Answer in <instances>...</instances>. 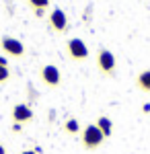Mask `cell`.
<instances>
[{
    "label": "cell",
    "instance_id": "6da1fadb",
    "mask_svg": "<svg viewBox=\"0 0 150 154\" xmlns=\"http://www.w3.org/2000/svg\"><path fill=\"white\" fill-rule=\"evenodd\" d=\"M80 142H82V146H84L86 150H97V148L105 142V136L101 134V130H99L95 123H89V125L82 130Z\"/></svg>",
    "mask_w": 150,
    "mask_h": 154
},
{
    "label": "cell",
    "instance_id": "7a4b0ae2",
    "mask_svg": "<svg viewBox=\"0 0 150 154\" xmlns=\"http://www.w3.org/2000/svg\"><path fill=\"white\" fill-rule=\"evenodd\" d=\"M97 68L105 76H113L117 68V60L113 56V51H109L107 48H101L97 51Z\"/></svg>",
    "mask_w": 150,
    "mask_h": 154
},
{
    "label": "cell",
    "instance_id": "3957f363",
    "mask_svg": "<svg viewBox=\"0 0 150 154\" xmlns=\"http://www.w3.org/2000/svg\"><path fill=\"white\" fill-rule=\"evenodd\" d=\"M66 51H68V56L74 60V62H84V60L89 58V48H86V43L82 41L80 37H72V39H68Z\"/></svg>",
    "mask_w": 150,
    "mask_h": 154
},
{
    "label": "cell",
    "instance_id": "277c9868",
    "mask_svg": "<svg viewBox=\"0 0 150 154\" xmlns=\"http://www.w3.org/2000/svg\"><path fill=\"white\" fill-rule=\"evenodd\" d=\"M0 49L6 56H12V58H23L25 56V45L17 37H11V35H4L0 39Z\"/></svg>",
    "mask_w": 150,
    "mask_h": 154
},
{
    "label": "cell",
    "instance_id": "5b68a950",
    "mask_svg": "<svg viewBox=\"0 0 150 154\" xmlns=\"http://www.w3.org/2000/svg\"><path fill=\"white\" fill-rule=\"evenodd\" d=\"M39 76H41L43 84H47L49 88H56V86H60V82H62L60 68H58V66H54V64H45V66H41Z\"/></svg>",
    "mask_w": 150,
    "mask_h": 154
},
{
    "label": "cell",
    "instance_id": "8992f818",
    "mask_svg": "<svg viewBox=\"0 0 150 154\" xmlns=\"http://www.w3.org/2000/svg\"><path fill=\"white\" fill-rule=\"evenodd\" d=\"M49 27L56 33H64L68 29V17H66V12L62 11L60 6H56L54 11L49 12Z\"/></svg>",
    "mask_w": 150,
    "mask_h": 154
},
{
    "label": "cell",
    "instance_id": "52a82bcc",
    "mask_svg": "<svg viewBox=\"0 0 150 154\" xmlns=\"http://www.w3.org/2000/svg\"><path fill=\"white\" fill-rule=\"evenodd\" d=\"M33 119V109L29 103H17V105L12 107V121L14 123H27V121H31Z\"/></svg>",
    "mask_w": 150,
    "mask_h": 154
},
{
    "label": "cell",
    "instance_id": "ba28073f",
    "mask_svg": "<svg viewBox=\"0 0 150 154\" xmlns=\"http://www.w3.org/2000/svg\"><path fill=\"white\" fill-rule=\"evenodd\" d=\"M95 125L101 130V134L105 136V140H107V138H111V134H113V121L107 117V115H99L97 121H95Z\"/></svg>",
    "mask_w": 150,
    "mask_h": 154
},
{
    "label": "cell",
    "instance_id": "9c48e42d",
    "mask_svg": "<svg viewBox=\"0 0 150 154\" xmlns=\"http://www.w3.org/2000/svg\"><path fill=\"white\" fill-rule=\"evenodd\" d=\"M136 86H138L142 93H150V68L142 70L136 76Z\"/></svg>",
    "mask_w": 150,
    "mask_h": 154
},
{
    "label": "cell",
    "instance_id": "30bf717a",
    "mask_svg": "<svg viewBox=\"0 0 150 154\" xmlns=\"http://www.w3.org/2000/svg\"><path fill=\"white\" fill-rule=\"evenodd\" d=\"M64 131L70 134V136H76V134L80 131V123H78V119H76V117L66 119V123H64Z\"/></svg>",
    "mask_w": 150,
    "mask_h": 154
},
{
    "label": "cell",
    "instance_id": "8fae6325",
    "mask_svg": "<svg viewBox=\"0 0 150 154\" xmlns=\"http://www.w3.org/2000/svg\"><path fill=\"white\" fill-rule=\"evenodd\" d=\"M27 2H29V6L35 8V11H39V8L45 11L47 6H49V0H27Z\"/></svg>",
    "mask_w": 150,
    "mask_h": 154
},
{
    "label": "cell",
    "instance_id": "7c38bea8",
    "mask_svg": "<svg viewBox=\"0 0 150 154\" xmlns=\"http://www.w3.org/2000/svg\"><path fill=\"white\" fill-rule=\"evenodd\" d=\"M8 78H11V70H8L6 66H0V84L6 82Z\"/></svg>",
    "mask_w": 150,
    "mask_h": 154
},
{
    "label": "cell",
    "instance_id": "4fadbf2b",
    "mask_svg": "<svg viewBox=\"0 0 150 154\" xmlns=\"http://www.w3.org/2000/svg\"><path fill=\"white\" fill-rule=\"evenodd\" d=\"M11 130H12V131H21V130H23V125H21V123H12Z\"/></svg>",
    "mask_w": 150,
    "mask_h": 154
},
{
    "label": "cell",
    "instance_id": "5bb4252c",
    "mask_svg": "<svg viewBox=\"0 0 150 154\" xmlns=\"http://www.w3.org/2000/svg\"><path fill=\"white\" fill-rule=\"evenodd\" d=\"M142 113H150V103H144L142 105Z\"/></svg>",
    "mask_w": 150,
    "mask_h": 154
},
{
    "label": "cell",
    "instance_id": "9a60e30c",
    "mask_svg": "<svg viewBox=\"0 0 150 154\" xmlns=\"http://www.w3.org/2000/svg\"><path fill=\"white\" fill-rule=\"evenodd\" d=\"M0 66H6L8 68V60L4 58V56H0Z\"/></svg>",
    "mask_w": 150,
    "mask_h": 154
},
{
    "label": "cell",
    "instance_id": "2e32d148",
    "mask_svg": "<svg viewBox=\"0 0 150 154\" xmlns=\"http://www.w3.org/2000/svg\"><path fill=\"white\" fill-rule=\"evenodd\" d=\"M43 14H45V11H41V8H39V11H35V17H43Z\"/></svg>",
    "mask_w": 150,
    "mask_h": 154
},
{
    "label": "cell",
    "instance_id": "e0dca14e",
    "mask_svg": "<svg viewBox=\"0 0 150 154\" xmlns=\"http://www.w3.org/2000/svg\"><path fill=\"white\" fill-rule=\"evenodd\" d=\"M21 154H37V152H35V150H23Z\"/></svg>",
    "mask_w": 150,
    "mask_h": 154
},
{
    "label": "cell",
    "instance_id": "ac0fdd59",
    "mask_svg": "<svg viewBox=\"0 0 150 154\" xmlns=\"http://www.w3.org/2000/svg\"><path fill=\"white\" fill-rule=\"evenodd\" d=\"M0 154H6V148H4L2 144H0Z\"/></svg>",
    "mask_w": 150,
    "mask_h": 154
}]
</instances>
